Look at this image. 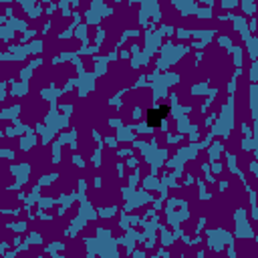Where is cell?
Returning a JSON list of instances; mask_svg holds the SVG:
<instances>
[{
  "label": "cell",
  "instance_id": "6da1fadb",
  "mask_svg": "<svg viewBox=\"0 0 258 258\" xmlns=\"http://www.w3.org/2000/svg\"><path fill=\"white\" fill-rule=\"evenodd\" d=\"M167 115H169V107H167V105H159V107H155V109H149V111H147L145 121H147V125H149V127H159V125H161V121H163Z\"/></svg>",
  "mask_w": 258,
  "mask_h": 258
}]
</instances>
